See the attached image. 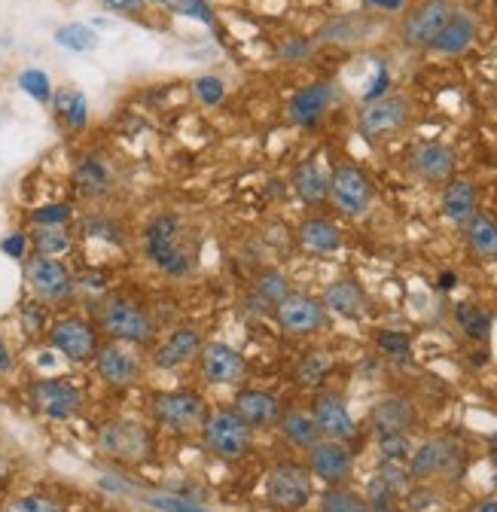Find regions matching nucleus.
Here are the masks:
<instances>
[{
    "mask_svg": "<svg viewBox=\"0 0 497 512\" xmlns=\"http://www.w3.org/2000/svg\"><path fill=\"white\" fill-rule=\"evenodd\" d=\"M293 189L302 202L321 205L324 199H330V174L315 159H305L293 168Z\"/></svg>",
    "mask_w": 497,
    "mask_h": 512,
    "instance_id": "b1692460",
    "label": "nucleus"
},
{
    "mask_svg": "<svg viewBox=\"0 0 497 512\" xmlns=\"http://www.w3.org/2000/svg\"><path fill=\"white\" fill-rule=\"evenodd\" d=\"M55 43L65 46L71 52H92L98 46V34L89 28V25H80V22H71V25H61L55 31Z\"/></svg>",
    "mask_w": 497,
    "mask_h": 512,
    "instance_id": "f704fd0d",
    "label": "nucleus"
},
{
    "mask_svg": "<svg viewBox=\"0 0 497 512\" xmlns=\"http://www.w3.org/2000/svg\"><path fill=\"white\" fill-rule=\"evenodd\" d=\"M299 241H302L305 250H312V253H333V250L342 247L339 229L333 223H327V220H318V217L305 220L299 226Z\"/></svg>",
    "mask_w": 497,
    "mask_h": 512,
    "instance_id": "c756f323",
    "label": "nucleus"
},
{
    "mask_svg": "<svg viewBox=\"0 0 497 512\" xmlns=\"http://www.w3.org/2000/svg\"><path fill=\"white\" fill-rule=\"evenodd\" d=\"M202 436H205V445L211 448V452L226 458V461H238L251 452V424H247L235 409L205 415Z\"/></svg>",
    "mask_w": 497,
    "mask_h": 512,
    "instance_id": "20e7f679",
    "label": "nucleus"
},
{
    "mask_svg": "<svg viewBox=\"0 0 497 512\" xmlns=\"http://www.w3.org/2000/svg\"><path fill=\"white\" fill-rule=\"evenodd\" d=\"M330 199H333V205L342 214L360 217V214H366V208L372 202V183H369V177L360 168L339 165L330 174Z\"/></svg>",
    "mask_w": 497,
    "mask_h": 512,
    "instance_id": "f8f14e48",
    "label": "nucleus"
},
{
    "mask_svg": "<svg viewBox=\"0 0 497 512\" xmlns=\"http://www.w3.org/2000/svg\"><path fill=\"white\" fill-rule=\"evenodd\" d=\"M275 317H278L281 330H287L293 336H308L324 327V305L305 293H287L275 305Z\"/></svg>",
    "mask_w": 497,
    "mask_h": 512,
    "instance_id": "ddd939ff",
    "label": "nucleus"
},
{
    "mask_svg": "<svg viewBox=\"0 0 497 512\" xmlns=\"http://www.w3.org/2000/svg\"><path fill=\"white\" fill-rule=\"evenodd\" d=\"M202 333L196 330V327H177L159 348H156V354H153V363L159 366V369H177V366H186L190 360H196L199 357V351H202Z\"/></svg>",
    "mask_w": 497,
    "mask_h": 512,
    "instance_id": "a211bd4d",
    "label": "nucleus"
},
{
    "mask_svg": "<svg viewBox=\"0 0 497 512\" xmlns=\"http://www.w3.org/2000/svg\"><path fill=\"white\" fill-rule=\"evenodd\" d=\"M449 16H452L449 0H421V4H415L403 16V25H400L403 43L412 49H430L437 34L443 31V25L449 22Z\"/></svg>",
    "mask_w": 497,
    "mask_h": 512,
    "instance_id": "6e6552de",
    "label": "nucleus"
},
{
    "mask_svg": "<svg viewBox=\"0 0 497 512\" xmlns=\"http://www.w3.org/2000/svg\"><path fill=\"white\" fill-rule=\"evenodd\" d=\"M31 400L52 421H68L83 409V391L68 378H40V381H34L31 384Z\"/></svg>",
    "mask_w": 497,
    "mask_h": 512,
    "instance_id": "9d476101",
    "label": "nucleus"
},
{
    "mask_svg": "<svg viewBox=\"0 0 497 512\" xmlns=\"http://www.w3.org/2000/svg\"><path fill=\"white\" fill-rule=\"evenodd\" d=\"M98 327L113 342H126V345H147L156 333L147 308L129 296H107L98 308Z\"/></svg>",
    "mask_w": 497,
    "mask_h": 512,
    "instance_id": "f03ea898",
    "label": "nucleus"
},
{
    "mask_svg": "<svg viewBox=\"0 0 497 512\" xmlns=\"http://www.w3.org/2000/svg\"><path fill=\"white\" fill-rule=\"evenodd\" d=\"M74 217V208L68 202H49L31 211V223L34 226H68Z\"/></svg>",
    "mask_w": 497,
    "mask_h": 512,
    "instance_id": "79ce46f5",
    "label": "nucleus"
},
{
    "mask_svg": "<svg viewBox=\"0 0 497 512\" xmlns=\"http://www.w3.org/2000/svg\"><path fill=\"white\" fill-rule=\"evenodd\" d=\"M379 452L385 461H406L412 452V442L406 433H391V436H379Z\"/></svg>",
    "mask_w": 497,
    "mask_h": 512,
    "instance_id": "09e8293b",
    "label": "nucleus"
},
{
    "mask_svg": "<svg viewBox=\"0 0 497 512\" xmlns=\"http://www.w3.org/2000/svg\"><path fill=\"white\" fill-rule=\"evenodd\" d=\"M455 458V445L446 442V439H430L424 442L418 452L412 455L409 461V476H418V479H427L433 473H440L452 464Z\"/></svg>",
    "mask_w": 497,
    "mask_h": 512,
    "instance_id": "bb28decb",
    "label": "nucleus"
},
{
    "mask_svg": "<svg viewBox=\"0 0 497 512\" xmlns=\"http://www.w3.org/2000/svg\"><path fill=\"white\" fill-rule=\"evenodd\" d=\"M4 470H7V464H4V461H0V476H4Z\"/></svg>",
    "mask_w": 497,
    "mask_h": 512,
    "instance_id": "bf43d9fd",
    "label": "nucleus"
},
{
    "mask_svg": "<svg viewBox=\"0 0 497 512\" xmlns=\"http://www.w3.org/2000/svg\"><path fill=\"white\" fill-rule=\"evenodd\" d=\"M153 4H162V0H153Z\"/></svg>",
    "mask_w": 497,
    "mask_h": 512,
    "instance_id": "052dcab7",
    "label": "nucleus"
},
{
    "mask_svg": "<svg viewBox=\"0 0 497 512\" xmlns=\"http://www.w3.org/2000/svg\"><path fill=\"white\" fill-rule=\"evenodd\" d=\"M52 107L58 122L68 128V132H83L89 122V101L80 89L74 86H61L58 92H52Z\"/></svg>",
    "mask_w": 497,
    "mask_h": 512,
    "instance_id": "a878e982",
    "label": "nucleus"
},
{
    "mask_svg": "<svg viewBox=\"0 0 497 512\" xmlns=\"http://www.w3.org/2000/svg\"><path fill=\"white\" fill-rule=\"evenodd\" d=\"M95 369L101 375L104 384L110 388H129L141 378V363L132 351H126L122 345H104L95 354Z\"/></svg>",
    "mask_w": 497,
    "mask_h": 512,
    "instance_id": "2eb2a0df",
    "label": "nucleus"
},
{
    "mask_svg": "<svg viewBox=\"0 0 497 512\" xmlns=\"http://www.w3.org/2000/svg\"><path fill=\"white\" fill-rule=\"evenodd\" d=\"M324 308H330L333 314H339V317H360L363 314V308H366V296H363V290H360V284L357 281H351V278H342V281H336V284H330L327 287V293H324V302H321Z\"/></svg>",
    "mask_w": 497,
    "mask_h": 512,
    "instance_id": "cd10ccee",
    "label": "nucleus"
},
{
    "mask_svg": "<svg viewBox=\"0 0 497 512\" xmlns=\"http://www.w3.org/2000/svg\"><path fill=\"white\" fill-rule=\"evenodd\" d=\"M4 512H65L61 503L49 494H25L19 500H13Z\"/></svg>",
    "mask_w": 497,
    "mask_h": 512,
    "instance_id": "c03bdc74",
    "label": "nucleus"
},
{
    "mask_svg": "<svg viewBox=\"0 0 497 512\" xmlns=\"http://www.w3.org/2000/svg\"><path fill=\"white\" fill-rule=\"evenodd\" d=\"M144 250L147 260L171 278H180L193 269V247L186 241L183 223L174 214H159L150 220V226L144 229Z\"/></svg>",
    "mask_w": 497,
    "mask_h": 512,
    "instance_id": "f257e3e1",
    "label": "nucleus"
},
{
    "mask_svg": "<svg viewBox=\"0 0 497 512\" xmlns=\"http://www.w3.org/2000/svg\"><path fill=\"white\" fill-rule=\"evenodd\" d=\"M83 232H86L89 238L119 241V229H116V223H113V220H107V217H89V220L83 223Z\"/></svg>",
    "mask_w": 497,
    "mask_h": 512,
    "instance_id": "8fccbe9b",
    "label": "nucleus"
},
{
    "mask_svg": "<svg viewBox=\"0 0 497 512\" xmlns=\"http://www.w3.org/2000/svg\"><path fill=\"white\" fill-rule=\"evenodd\" d=\"M412 406L406 400H382L376 409H372V427H376L379 436H391V433H406L412 427Z\"/></svg>",
    "mask_w": 497,
    "mask_h": 512,
    "instance_id": "c85d7f7f",
    "label": "nucleus"
},
{
    "mask_svg": "<svg viewBox=\"0 0 497 512\" xmlns=\"http://www.w3.org/2000/svg\"><path fill=\"white\" fill-rule=\"evenodd\" d=\"M25 281H28L34 299H40L46 305L68 302L77 290L74 272L68 269L65 260H58V256H34L25 269Z\"/></svg>",
    "mask_w": 497,
    "mask_h": 512,
    "instance_id": "423d86ee",
    "label": "nucleus"
},
{
    "mask_svg": "<svg viewBox=\"0 0 497 512\" xmlns=\"http://www.w3.org/2000/svg\"><path fill=\"white\" fill-rule=\"evenodd\" d=\"M22 327L28 336H37V333H49V311H46V302L40 299H31L22 305Z\"/></svg>",
    "mask_w": 497,
    "mask_h": 512,
    "instance_id": "37998d69",
    "label": "nucleus"
},
{
    "mask_svg": "<svg viewBox=\"0 0 497 512\" xmlns=\"http://www.w3.org/2000/svg\"><path fill=\"white\" fill-rule=\"evenodd\" d=\"M49 345L61 357H68L74 363H86V360H95L98 354V330L86 317H77V314L58 317L49 324Z\"/></svg>",
    "mask_w": 497,
    "mask_h": 512,
    "instance_id": "0eeeda50",
    "label": "nucleus"
},
{
    "mask_svg": "<svg viewBox=\"0 0 497 512\" xmlns=\"http://www.w3.org/2000/svg\"><path fill=\"white\" fill-rule=\"evenodd\" d=\"M458 284V275H452V272H443L440 275V290H452Z\"/></svg>",
    "mask_w": 497,
    "mask_h": 512,
    "instance_id": "4d7b16f0",
    "label": "nucleus"
},
{
    "mask_svg": "<svg viewBox=\"0 0 497 512\" xmlns=\"http://www.w3.org/2000/svg\"><path fill=\"white\" fill-rule=\"evenodd\" d=\"M376 345H379V351H382L385 357H391V360H397V363H406L409 354H412L409 336H406V333H397V330H382V333L376 336Z\"/></svg>",
    "mask_w": 497,
    "mask_h": 512,
    "instance_id": "a19ab883",
    "label": "nucleus"
},
{
    "mask_svg": "<svg viewBox=\"0 0 497 512\" xmlns=\"http://www.w3.org/2000/svg\"><path fill=\"white\" fill-rule=\"evenodd\" d=\"M28 241L37 256H65L74 247V235L68 232V226H34Z\"/></svg>",
    "mask_w": 497,
    "mask_h": 512,
    "instance_id": "7c9ffc66",
    "label": "nucleus"
},
{
    "mask_svg": "<svg viewBox=\"0 0 497 512\" xmlns=\"http://www.w3.org/2000/svg\"><path fill=\"white\" fill-rule=\"evenodd\" d=\"M193 92H196V98H199L205 107H217V104L226 98V83H223L220 77H199V80L193 83Z\"/></svg>",
    "mask_w": 497,
    "mask_h": 512,
    "instance_id": "de8ad7c7",
    "label": "nucleus"
},
{
    "mask_svg": "<svg viewBox=\"0 0 497 512\" xmlns=\"http://www.w3.org/2000/svg\"><path fill=\"white\" fill-rule=\"evenodd\" d=\"M199 366L211 384H241L247 372L244 354L226 342H205L199 351Z\"/></svg>",
    "mask_w": 497,
    "mask_h": 512,
    "instance_id": "4468645a",
    "label": "nucleus"
},
{
    "mask_svg": "<svg viewBox=\"0 0 497 512\" xmlns=\"http://www.w3.org/2000/svg\"><path fill=\"white\" fill-rule=\"evenodd\" d=\"M308 52H312V43L302 40V37H290V40H284L281 49H278V55H281L284 61H302Z\"/></svg>",
    "mask_w": 497,
    "mask_h": 512,
    "instance_id": "603ef678",
    "label": "nucleus"
},
{
    "mask_svg": "<svg viewBox=\"0 0 497 512\" xmlns=\"http://www.w3.org/2000/svg\"><path fill=\"white\" fill-rule=\"evenodd\" d=\"M412 116V104L403 95H382L376 101H366L363 110L357 113V128L360 135L369 141H385L403 132Z\"/></svg>",
    "mask_w": 497,
    "mask_h": 512,
    "instance_id": "39448f33",
    "label": "nucleus"
},
{
    "mask_svg": "<svg viewBox=\"0 0 497 512\" xmlns=\"http://www.w3.org/2000/svg\"><path fill=\"white\" fill-rule=\"evenodd\" d=\"M13 366V357H10V348L0 342V372H7Z\"/></svg>",
    "mask_w": 497,
    "mask_h": 512,
    "instance_id": "6e6d98bb",
    "label": "nucleus"
},
{
    "mask_svg": "<svg viewBox=\"0 0 497 512\" xmlns=\"http://www.w3.org/2000/svg\"><path fill=\"white\" fill-rule=\"evenodd\" d=\"M476 16L470 10H452L449 22L443 25V31L437 34V40H433V52H443V55H464L473 40H476Z\"/></svg>",
    "mask_w": 497,
    "mask_h": 512,
    "instance_id": "412c9836",
    "label": "nucleus"
},
{
    "mask_svg": "<svg viewBox=\"0 0 497 512\" xmlns=\"http://www.w3.org/2000/svg\"><path fill=\"white\" fill-rule=\"evenodd\" d=\"M254 293L260 296V302H269V305H278L287 293H290V284L281 272H260L257 281H254Z\"/></svg>",
    "mask_w": 497,
    "mask_h": 512,
    "instance_id": "4c0bfd02",
    "label": "nucleus"
},
{
    "mask_svg": "<svg viewBox=\"0 0 497 512\" xmlns=\"http://www.w3.org/2000/svg\"><path fill=\"white\" fill-rule=\"evenodd\" d=\"M333 360L324 354V351H312V354H305L296 366V381L305 384V388H315V384H321L330 372Z\"/></svg>",
    "mask_w": 497,
    "mask_h": 512,
    "instance_id": "c9c22d12",
    "label": "nucleus"
},
{
    "mask_svg": "<svg viewBox=\"0 0 497 512\" xmlns=\"http://www.w3.org/2000/svg\"><path fill=\"white\" fill-rule=\"evenodd\" d=\"M366 10H376V13H400L406 10L409 0H363Z\"/></svg>",
    "mask_w": 497,
    "mask_h": 512,
    "instance_id": "5fc2aeb1",
    "label": "nucleus"
},
{
    "mask_svg": "<svg viewBox=\"0 0 497 512\" xmlns=\"http://www.w3.org/2000/svg\"><path fill=\"white\" fill-rule=\"evenodd\" d=\"M476 512H497V500H485Z\"/></svg>",
    "mask_w": 497,
    "mask_h": 512,
    "instance_id": "13d9d810",
    "label": "nucleus"
},
{
    "mask_svg": "<svg viewBox=\"0 0 497 512\" xmlns=\"http://www.w3.org/2000/svg\"><path fill=\"white\" fill-rule=\"evenodd\" d=\"M394 497H397V491L376 473V479H372L369 488H366V503L372 506V512H388Z\"/></svg>",
    "mask_w": 497,
    "mask_h": 512,
    "instance_id": "a18cd8bd",
    "label": "nucleus"
},
{
    "mask_svg": "<svg viewBox=\"0 0 497 512\" xmlns=\"http://www.w3.org/2000/svg\"><path fill=\"white\" fill-rule=\"evenodd\" d=\"M308 470L324 482H342L351 473V452L336 439L315 442L308 448Z\"/></svg>",
    "mask_w": 497,
    "mask_h": 512,
    "instance_id": "f3484780",
    "label": "nucleus"
},
{
    "mask_svg": "<svg viewBox=\"0 0 497 512\" xmlns=\"http://www.w3.org/2000/svg\"><path fill=\"white\" fill-rule=\"evenodd\" d=\"M235 412L251 424V427H266L272 421H278L281 415V406L272 394L266 391H257V388H241L235 394Z\"/></svg>",
    "mask_w": 497,
    "mask_h": 512,
    "instance_id": "4be33fe9",
    "label": "nucleus"
},
{
    "mask_svg": "<svg viewBox=\"0 0 497 512\" xmlns=\"http://www.w3.org/2000/svg\"><path fill=\"white\" fill-rule=\"evenodd\" d=\"M98 448L107 458H113V461L138 464V461H144L153 452V436L138 421L116 418V421H107L98 430Z\"/></svg>",
    "mask_w": 497,
    "mask_h": 512,
    "instance_id": "7ed1b4c3",
    "label": "nucleus"
},
{
    "mask_svg": "<svg viewBox=\"0 0 497 512\" xmlns=\"http://www.w3.org/2000/svg\"><path fill=\"white\" fill-rule=\"evenodd\" d=\"M318 430L327 436V439H336V442H345L354 436V421L345 409V403L339 397H321L315 403V412H312Z\"/></svg>",
    "mask_w": 497,
    "mask_h": 512,
    "instance_id": "5701e85b",
    "label": "nucleus"
},
{
    "mask_svg": "<svg viewBox=\"0 0 497 512\" xmlns=\"http://www.w3.org/2000/svg\"><path fill=\"white\" fill-rule=\"evenodd\" d=\"M467 241L482 260H497V226L485 214H473L467 223Z\"/></svg>",
    "mask_w": 497,
    "mask_h": 512,
    "instance_id": "2f4dec72",
    "label": "nucleus"
},
{
    "mask_svg": "<svg viewBox=\"0 0 497 512\" xmlns=\"http://www.w3.org/2000/svg\"><path fill=\"white\" fill-rule=\"evenodd\" d=\"M162 4L183 19H196L202 25H214V10L208 0H162Z\"/></svg>",
    "mask_w": 497,
    "mask_h": 512,
    "instance_id": "58836bf2",
    "label": "nucleus"
},
{
    "mask_svg": "<svg viewBox=\"0 0 497 512\" xmlns=\"http://www.w3.org/2000/svg\"><path fill=\"white\" fill-rule=\"evenodd\" d=\"M412 171L427 183H443L455 171V150L446 144H418L409 156Z\"/></svg>",
    "mask_w": 497,
    "mask_h": 512,
    "instance_id": "6ab92c4d",
    "label": "nucleus"
},
{
    "mask_svg": "<svg viewBox=\"0 0 497 512\" xmlns=\"http://www.w3.org/2000/svg\"><path fill=\"white\" fill-rule=\"evenodd\" d=\"M443 214L446 220L464 226L476 214V189L467 177H449L443 189Z\"/></svg>",
    "mask_w": 497,
    "mask_h": 512,
    "instance_id": "393cba45",
    "label": "nucleus"
},
{
    "mask_svg": "<svg viewBox=\"0 0 497 512\" xmlns=\"http://www.w3.org/2000/svg\"><path fill=\"white\" fill-rule=\"evenodd\" d=\"M19 89H22L28 98H34L37 104L52 101V83H49V77H46L40 68H28V71H22V74H19Z\"/></svg>",
    "mask_w": 497,
    "mask_h": 512,
    "instance_id": "ea45409f",
    "label": "nucleus"
},
{
    "mask_svg": "<svg viewBox=\"0 0 497 512\" xmlns=\"http://www.w3.org/2000/svg\"><path fill=\"white\" fill-rule=\"evenodd\" d=\"M266 497L278 509H302L312 500V476L293 461L275 464L266 476Z\"/></svg>",
    "mask_w": 497,
    "mask_h": 512,
    "instance_id": "1a4fd4ad",
    "label": "nucleus"
},
{
    "mask_svg": "<svg viewBox=\"0 0 497 512\" xmlns=\"http://www.w3.org/2000/svg\"><path fill=\"white\" fill-rule=\"evenodd\" d=\"M455 320H458V327L476 342L488 339V333H491V317L473 302H458L455 305Z\"/></svg>",
    "mask_w": 497,
    "mask_h": 512,
    "instance_id": "473e14b6",
    "label": "nucleus"
},
{
    "mask_svg": "<svg viewBox=\"0 0 497 512\" xmlns=\"http://www.w3.org/2000/svg\"><path fill=\"white\" fill-rule=\"evenodd\" d=\"M333 86L330 83H312V86H302L290 101H287V116L293 125H315L333 104Z\"/></svg>",
    "mask_w": 497,
    "mask_h": 512,
    "instance_id": "dca6fc26",
    "label": "nucleus"
},
{
    "mask_svg": "<svg viewBox=\"0 0 497 512\" xmlns=\"http://www.w3.org/2000/svg\"><path fill=\"white\" fill-rule=\"evenodd\" d=\"M28 247H31V241L25 232H10L4 241H0V250H4V256H10V260H25Z\"/></svg>",
    "mask_w": 497,
    "mask_h": 512,
    "instance_id": "3c124183",
    "label": "nucleus"
},
{
    "mask_svg": "<svg viewBox=\"0 0 497 512\" xmlns=\"http://www.w3.org/2000/svg\"><path fill=\"white\" fill-rule=\"evenodd\" d=\"M281 430H284V436L293 442V445H302V448H312L315 442H318V424H315V418H308V415H302V412H290V415H284L281 418Z\"/></svg>",
    "mask_w": 497,
    "mask_h": 512,
    "instance_id": "72a5a7b5",
    "label": "nucleus"
},
{
    "mask_svg": "<svg viewBox=\"0 0 497 512\" xmlns=\"http://www.w3.org/2000/svg\"><path fill=\"white\" fill-rule=\"evenodd\" d=\"M144 500L159 512H211V509H205V506H199L193 500H183V497H174V494H147Z\"/></svg>",
    "mask_w": 497,
    "mask_h": 512,
    "instance_id": "49530a36",
    "label": "nucleus"
},
{
    "mask_svg": "<svg viewBox=\"0 0 497 512\" xmlns=\"http://www.w3.org/2000/svg\"><path fill=\"white\" fill-rule=\"evenodd\" d=\"M153 415L171 430L190 433L205 421V403L193 391H162L153 397Z\"/></svg>",
    "mask_w": 497,
    "mask_h": 512,
    "instance_id": "9b49d317",
    "label": "nucleus"
},
{
    "mask_svg": "<svg viewBox=\"0 0 497 512\" xmlns=\"http://www.w3.org/2000/svg\"><path fill=\"white\" fill-rule=\"evenodd\" d=\"M71 180H74V189L80 192L83 199H104V196H110V189H113V171H110L107 159L95 156V153L83 156L74 165Z\"/></svg>",
    "mask_w": 497,
    "mask_h": 512,
    "instance_id": "aec40b11",
    "label": "nucleus"
},
{
    "mask_svg": "<svg viewBox=\"0 0 497 512\" xmlns=\"http://www.w3.org/2000/svg\"><path fill=\"white\" fill-rule=\"evenodd\" d=\"M101 4L113 13H122V16H138V13H144L147 0H101Z\"/></svg>",
    "mask_w": 497,
    "mask_h": 512,
    "instance_id": "864d4df0",
    "label": "nucleus"
},
{
    "mask_svg": "<svg viewBox=\"0 0 497 512\" xmlns=\"http://www.w3.org/2000/svg\"><path fill=\"white\" fill-rule=\"evenodd\" d=\"M321 512H372V506L348 488H330L321 497Z\"/></svg>",
    "mask_w": 497,
    "mask_h": 512,
    "instance_id": "e433bc0d",
    "label": "nucleus"
}]
</instances>
